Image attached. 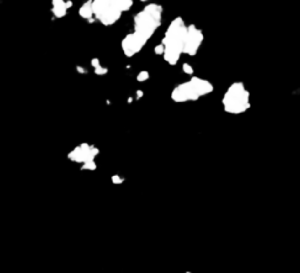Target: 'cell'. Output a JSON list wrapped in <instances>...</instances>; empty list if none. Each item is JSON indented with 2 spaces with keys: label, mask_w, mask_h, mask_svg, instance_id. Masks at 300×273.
<instances>
[{
  "label": "cell",
  "mask_w": 300,
  "mask_h": 273,
  "mask_svg": "<svg viewBox=\"0 0 300 273\" xmlns=\"http://www.w3.org/2000/svg\"><path fill=\"white\" fill-rule=\"evenodd\" d=\"M183 72L188 75H192L193 74V68L191 67V65L189 63H183Z\"/></svg>",
  "instance_id": "7c38bea8"
},
{
  "label": "cell",
  "mask_w": 300,
  "mask_h": 273,
  "mask_svg": "<svg viewBox=\"0 0 300 273\" xmlns=\"http://www.w3.org/2000/svg\"><path fill=\"white\" fill-rule=\"evenodd\" d=\"M90 65L93 66L94 68H97V67H100L101 65H100V60L97 58H94V59H92V61H90Z\"/></svg>",
  "instance_id": "2e32d148"
},
{
  "label": "cell",
  "mask_w": 300,
  "mask_h": 273,
  "mask_svg": "<svg viewBox=\"0 0 300 273\" xmlns=\"http://www.w3.org/2000/svg\"><path fill=\"white\" fill-rule=\"evenodd\" d=\"M222 104L225 113L231 115H240L251 107L250 93L243 82H233L223 95Z\"/></svg>",
  "instance_id": "3957f363"
},
{
  "label": "cell",
  "mask_w": 300,
  "mask_h": 273,
  "mask_svg": "<svg viewBox=\"0 0 300 273\" xmlns=\"http://www.w3.org/2000/svg\"><path fill=\"white\" fill-rule=\"evenodd\" d=\"M137 81L139 82H143V81L148 80L149 79V73L147 72V71H142V72H139V74H137Z\"/></svg>",
  "instance_id": "8fae6325"
},
{
  "label": "cell",
  "mask_w": 300,
  "mask_h": 273,
  "mask_svg": "<svg viewBox=\"0 0 300 273\" xmlns=\"http://www.w3.org/2000/svg\"><path fill=\"white\" fill-rule=\"evenodd\" d=\"M187 273H191V272H187Z\"/></svg>",
  "instance_id": "603a6c76"
},
{
  "label": "cell",
  "mask_w": 300,
  "mask_h": 273,
  "mask_svg": "<svg viewBox=\"0 0 300 273\" xmlns=\"http://www.w3.org/2000/svg\"><path fill=\"white\" fill-rule=\"evenodd\" d=\"M161 5L149 4L134 17L135 33L142 36L144 40H148L152 36L158 27L161 26V17H162Z\"/></svg>",
  "instance_id": "277c9868"
},
{
  "label": "cell",
  "mask_w": 300,
  "mask_h": 273,
  "mask_svg": "<svg viewBox=\"0 0 300 273\" xmlns=\"http://www.w3.org/2000/svg\"><path fill=\"white\" fill-rule=\"evenodd\" d=\"M72 6H73V3H72V1H71V0H68V1H66V8H67V9H68V8H71Z\"/></svg>",
  "instance_id": "ffe728a7"
},
{
  "label": "cell",
  "mask_w": 300,
  "mask_h": 273,
  "mask_svg": "<svg viewBox=\"0 0 300 273\" xmlns=\"http://www.w3.org/2000/svg\"><path fill=\"white\" fill-rule=\"evenodd\" d=\"M65 0H52V4H53V6H58V5L62 4Z\"/></svg>",
  "instance_id": "ac0fdd59"
},
{
  "label": "cell",
  "mask_w": 300,
  "mask_h": 273,
  "mask_svg": "<svg viewBox=\"0 0 300 273\" xmlns=\"http://www.w3.org/2000/svg\"><path fill=\"white\" fill-rule=\"evenodd\" d=\"M155 50V53H156L157 55H163L166 48H164V46L162 45V44H160V45H157L156 47H155V50Z\"/></svg>",
  "instance_id": "5bb4252c"
},
{
  "label": "cell",
  "mask_w": 300,
  "mask_h": 273,
  "mask_svg": "<svg viewBox=\"0 0 300 273\" xmlns=\"http://www.w3.org/2000/svg\"><path fill=\"white\" fill-rule=\"evenodd\" d=\"M187 35L188 26L184 24L183 19L177 17L170 23L162 40V45L166 48L163 58L170 66H175L178 62L181 54L183 53Z\"/></svg>",
  "instance_id": "6da1fadb"
},
{
  "label": "cell",
  "mask_w": 300,
  "mask_h": 273,
  "mask_svg": "<svg viewBox=\"0 0 300 273\" xmlns=\"http://www.w3.org/2000/svg\"><path fill=\"white\" fill-rule=\"evenodd\" d=\"M131 101H133V99H131V97H129V99H128V102L131 103Z\"/></svg>",
  "instance_id": "44dd1931"
},
{
  "label": "cell",
  "mask_w": 300,
  "mask_h": 273,
  "mask_svg": "<svg viewBox=\"0 0 300 273\" xmlns=\"http://www.w3.org/2000/svg\"><path fill=\"white\" fill-rule=\"evenodd\" d=\"M112 182L114 184H121L124 182V178L118 176V175H114V176H112Z\"/></svg>",
  "instance_id": "4fadbf2b"
},
{
  "label": "cell",
  "mask_w": 300,
  "mask_h": 273,
  "mask_svg": "<svg viewBox=\"0 0 300 273\" xmlns=\"http://www.w3.org/2000/svg\"><path fill=\"white\" fill-rule=\"evenodd\" d=\"M141 1H148V0H141Z\"/></svg>",
  "instance_id": "7402d4cb"
},
{
  "label": "cell",
  "mask_w": 300,
  "mask_h": 273,
  "mask_svg": "<svg viewBox=\"0 0 300 273\" xmlns=\"http://www.w3.org/2000/svg\"><path fill=\"white\" fill-rule=\"evenodd\" d=\"M213 92V86L209 80L192 76L187 82H183L171 92V100L174 102L183 103L188 101H197L199 97L209 95Z\"/></svg>",
  "instance_id": "7a4b0ae2"
},
{
  "label": "cell",
  "mask_w": 300,
  "mask_h": 273,
  "mask_svg": "<svg viewBox=\"0 0 300 273\" xmlns=\"http://www.w3.org/2000/svg\"><path fill=\"white\" fill-rule=\"evenodd\" d=\"M142 96H143V92H142L141 89L136 90V97H137V99H141Z\"/></svg>",
  "instance_id": "d6986e66"
},
{
  "label": "cell",
  "mask_w": 300,
  "mask_h": 273,
  "mask_svg": "<svg viewBox=\"0 0 300 273\" xmlns=\"http://www.w3.org/2000/svg\"><path fill=\"white\" fill-rule=\"evenodd\" d=\"M76 71L80 73V74H87V69L83 67H81V66H77V67H76Z\"/></svg>",
  "instance_id": "e0dca14e"
},
{
  "label": "cell",
  "mask_w": 300,
  "mask_h": 273,
  "mask_svg": "<svg viewBox=\"0 0 300 273\" xmlns=\"http://www.w3.org/2000/svg\"><path fill=\"white\" fill-rule=\"evenodd\" d=\"M145 44H147V41L134 32V33L125 35V38L122 40V50L127 58H131L133 55L139 53Z\"/></svg>",
  "instance_id": "52a82bcc"
},
{
  "label": "cell",
  "mask_w": 300,
  "mask_h": 273,
  "mask_svg": "<svg viewBox=\"0 0 300 273\" xmlns=\"http://www.w3.org/2000/svg\"><path fill=\"white\" fill-rule=\"evenodd\" d=\"M108 73V69L107 68H103V67H97V68H95V74L96 75H106Z\"/></svg>",
  "instance_id": "9a60e30c"
},
{
  "label": "cell",
  "mask_w": 300,
  "mask_h": 273,
  "mask_svg": "<svg viewBox=\"0 0 300 273\" xmlns=\"http://www.w3.org/2000/svg\"><path fill=\"white\" fill-rule=\"evenodd\" d=\"M52 12H53L54 17L55 18H63V17H66V14H67V8H66V1H63L62 4L58 5V6H53V8H52Z\"/></svg>",
  "instance_id": "9c48e42d"
},
{
  "label": "cell",
  "mask_w": 300,
  "mask_h": 273,
  "mask_svg": "<svg viewBox=\"0 0 300 273\" xmlns=\"http://www.w3.org/2000/svg\"><path fill=\"white\" fill-rule=\"evenodd\" d=\"M203 39L204 36L201 29H198L195 25L188 26V35L185 39L183 53L188 54L190 56H195L203 42Z\"/></svg>",
  "instance_id": "8992f818"
},
{
  "label": "cell",
  "mask_w": 300,
  "mask_h": 273,
  "mask_svg": "<svg viewBox=\"0 0 300 273\" xmlns=\"http://www.w3.org/2000/svg\"><path fill=\"white\" fill-rule=\"evenodd\" d=\"M96 169V163L94 161H90V162H86L81 165V170H89L93 171Z\"/></svg>",
  "instance_id": "30bf717a"
},
{
  "label": "cell",
  "mask_w": 300,
  "mask_h": 273,
  "mask_svg": "<svg viewBox=\"0 0 300 273\" xmlns=\"http://www.w3.org/2000/svg\"><path fill=\"white\" fill-rule=\"evenodd\" d=\"M79 14H80L81 18L87 19V20L93 18V15H94V12H93V0L86 1L85 4L80 7V9H79Z\"/></svg>",
  "instance_id": "ba28073f"
},
{
  "label": "cell",
  "mask_w": 300,
  "mask_h": 273,
  "mask_svg": "<svg viewBox=\"0 0 300 273\" xmlns=\"http://www.w3.org/2000/svg\"><path fill=\"white\" fill-rule=\"evenodd\" d=\"M100 154V149L95 145H89L88 143H82L73 149L68 154V158L75 163H86L94 161V158Z\"/></svg>",
  "instance_id": "5b68a950"
}]
</instances>
